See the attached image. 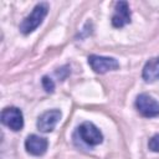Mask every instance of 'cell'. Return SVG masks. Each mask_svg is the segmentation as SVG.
<instances>
[{
	"label": "cell",
	"mask_w": 159,
	"mask_h": 159,
	"mask_svg": "<svg viewBox=\"0 0 159 159\" xmlns=\"http://www.w3.org/2000/svg\"><path fill=\"white\" fill-rule=\"evenodd\" d=\"M130 22V10L127 1H118L116 2L114 14L112 16V25L117 29L125 26Z\"/></svg>",
	"instance_id": "obj_7"
},
{
	"label": "cell",
	"mask_w": 159,
	"mask_h": 159,
	"mask_svg": "<svg viewBox=\"0 0 159 159\" xmlns=\"http://www.w3.org/2000/svg\"><path fill=\"white\" fill-rule=\"evenodd\" d=\"M143 78L145 82L159 80V57L150 58L143 67Z\"/></svg>",
	"instance_id": "obj_9"
},
{
	"label": "cell",
	"mask_w": 159,
	"mask_h": 159,
	"mask_svg": "<svg viewBox=\"0 0 159 159\" xmlns=\"http://www.w3.org/2000/svg\"><path fill=\"white\" fill-rule=\"evenodd\" d=\"M42 86L43 88L46 89V92H53L55 89V83L51 78H48L47 76H43L42 77Z\"/></svg>",
	"instance_id": "obj_11"
},
{
	"label": "cell",
	"mask_w": 159,
	"mask_h": 159,
	"mask_svg": "<svg viewBox=\"0 0 159 159\" xmlns=\"http://www.w3.org/2000/svg\"><path fill=\"white\" fill-rule=\"evenodd\" d=\"M47 147H48V142L46 138H42L40 135H36V134H31L26 138L25 140V148H26V152L30 153L31 155H36V157H40V155H43L47 150Z\"/></svg>",
	"instance_id": "obj_8"
},
{
	"label": "cell",
	"mask_w": 159,
	"mask_h": 159,
	"mask_svg": "<svg viewBox=\"0 0 159 159\" xmlns=\"http://www.w3.org/2000/svg\"><path fill=\"white\" fill-rule=\"evenodd\" d=\"M48 12V5L46 2H40L37 4L34 10L31 11L30 15H27L22 22L20 24V31L24 34V35H27L32 31H35L43 21V19L46 17Z\"/></svg>",
	"instance_id": "obj_1"
},
{
	"label": "cell",
	"mask_w": 159,
	"mask_h": 159,
	"mask_svg": "<svg viewBox=\"0 0 159 159\" xmlns=\"http://www.w3.org/2000/svg\"><path fill=\"white\" fill-rule=\"evenodd\" d=\"M77 134L83 143H86L87 145H91V147L98 145L103 140V135H102L101 130L91 122L82 123L77 128Z\"/></svg>",
	"instance_id": "obj_2"
},
{
	"label": "cell",
	"mask_w": 159,
	"mask_h": 159,
	"mask_svg": "<svg viewBox=\"0 0 159 159\" xmlns=\"http://www.w3.org/2000/svg\"><path fill=\"white\" fill-rule=\"evenodd\" d=\"M148 145H149V149H150L152 152L159 153V134L153 135V137L150 138V140H149Z\"/></svg>",
	"instance_id": "obj_10"
},
{
	"label": "cell",
	"mask_w": 159,
	"mask_h": 159,
	"mask_svg": "<svg viewBox=\"0 0 159 159\" xmlns=\"http://www.w3.org/2000/svg\"><path fill=\"white\" fill-rule=\"evenodd\" d=\"M135 107L138 112L147 118L159 116V102H157L152 96L142 93L135 99Z\"/></svg>",
	"instance_id": "obj_3"
},
{
	"label": "cell",
	"mask_w": 159,
	"mask_h": 159,
	"mask_svg": "<svg viewBox=\"0 0 159 159\" xmlns=\"http://www.w3.org/2000/svg\"><path fill=\"white\" fill-rule=\"evenodd\" d=\"M1 122L11 130L17 132L24 127L22 112L17 107H6L1 112Z\"/></svg>",
	"instance_id": "obj_4"
},
{
	"label": "cell",
	"mask_w": 159,
	"mask_h": 159,
	"mask_svg": "<svg viewBox=\"0 0 159 159\" xmlns=\"http://www.w3.org/2000/svg\"><path fill=\"white\" fill-rule=\"evenodd\" d=\"M60 119H61V112L58 109L47 111V112L42 113L39 117V119H37V128L41 132H43V133L52 132Z\"/></svg>",
	"instance_id": "obj_6"
},
{
	"label": "cell",
	"mask_w": 159,
	"mask_h": 159,
	"mask_svg": "<svg viewBox=\"0 0 159 159\" xmlns=\"http://www.w3.org/2000/svg\"><path fill=\"white\" fill-rule=\"evenodd\" d=\"M88 65L96 73H106L108 71H114L119 67V63L116 58L98 56V55L88 56Z\"/></svg>",
	"instance_id": "obj_5"
}]
</instances>
